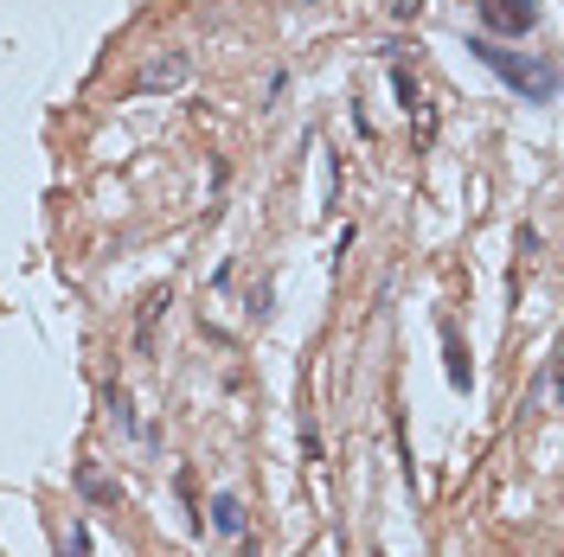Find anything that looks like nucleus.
<instances>
[{
  "label": "nucleus",
  "mask_w": 564,
  "mask_h": 557,
  "mask_svg": "<svg viewBox=\"0 0 564 557\" xmlns=\"http://www.w3.org/2000/svg\"><path fill=\"white\" fill-rule=\"evenodd\" d=\"M468 52L481 58V65L520 97V103H552L558 97V70H552V58H532V52H507L500 39H468Z\"/></svg>",
  "instance_id": "1"
},
{
  "label": "nucleus",
  "mask_w": 564,
  "mask_h": 557,
  "mask_svg": "<svg viewBox=\"0 0 564 557\" xmlns=\"http://www.w3.org/2000/svg\"><path fill=\"white\" fill-rule=\"evenodd\" d=\"M475 13H481V26H488L494 39H527L532 20H539L532 0H475Z\"/></svg>",
  "instance_id": "2"
},
{
  "label": "nucleus",
  "mask_w": 564,
  "mask_h": 557,
  "mask_svg": "<svg viewBox=\"0 0 564 557\" xmlns=\"http://www.w3.org/2000/svg\"><path fill=\"white\" fill-rule=\"evenodd\" d=\"M186 70H193V65H186L180 52H174V58H154V65H148V70L135 77V90H174V84L186 77Z\"/></svg>",
  "instance_id": "3"
},
{
  "label": "nucleus",
  "mask_w": 564,
  "mask_h": 557,
  "mask_svg": "<svg viewBox=\"0 0 564 557\" xmlns=\"http://www.w3.org/2000/svg\"><path fill=\"white\" fill-rule=\"evenodd\" d=\"M443 352H449V384H468V365H462V340H456V327H443Z\"/></svg>",
  "instance_id": "4"
},
{
  "label": "nucleus",
  "mask_w": 564,
  "mask_h": 557,
  "mask_svg": "<svg viewBox=\"0 0 564 557\" xmlns=\"http://www.w3.org/2000/svg\"><path fill=\"white\" fill-rule=\"evenodd\" d=\"M212 513H218V532H245V520H238V500H231V493H218V506H212Z\"/></svg>",
  "instance_id": "5"
},
{
  "label": "nucleus",
  "mask_w": 564,
  "mask_h": 557,
  "mask_svg": "<svg viewBox=\"0 0 564 557\" xmlns=\"http://www.w3.org/2000/svg\"><path fill=\"white\" fill-rule=\"evenodd\" d=\"M65 557H90V532H84V525H70V538H65Z\"/></svg>",
  "instance_id": "6"
},
{
  "label": "nucleus",
  "mask_w": 564,
  "mask_h": 557,
  "mask_svg": "<svg viewBox=\"0 0 564 557\" xmlns=\"http://www.w3.org/2000/svg\"><path fill=\"white\" fill-rule=\"evenodd\" d=\"M84 493H90V500H116V488H109L104 474H84Z\"/></svg>",
  "instance_id": "7"
},
{
  "label": "nucleus",
  "mask_w": 564,
  "mask_h": 557,
  "mask_svg": "<svg viewBox=\"0 0 564 557\" xmlns=\"http://www.w3.org/2000/svg\"><path fill=\"white\" fill-rule=\"evenodd\" d=\"M391 13H398V20H411V13H423V0H391Z\"/></svg>",
  "instance_id": "8"
}]
</instances>
